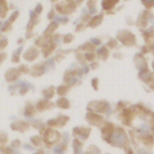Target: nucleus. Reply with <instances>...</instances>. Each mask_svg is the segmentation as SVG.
<instances>
[{
  "mask_svg": "<svg viewBox=\"0 0 154 154\" xmlns=\"http://www.w3.org/2000/svg\"><path fill=\"white\" fill-rule=\"evenodd\" d=\"M108 142L116 147H124L128 143V136L122 129H116L109 134Z\"/></svg>",
  "mask_w": 154,
  "mask_h": 154,
  "instance_id": "f257e3e1",
  "label": "nucleus"
},
{
  "mask_svg": "<svg viewBox=\"0 0 154 154\" xmlns=\"http://www.w3.org/2000/svg\"><path fill=\"white\" fill-rule=\"evenodd\" d=\"M147 6H152V5H154V0H142Z\"/></svg>",
  "mask_w": 154,
  "mask_h": 154,
  "instance_id": "f03ea898",
  "label": "nucleus"
},
{
  "mask_svg": "<svg viewBox=\"0 0 154 154\" xmlns=\"http://www.w3.org/2000/svg\"><path fill=\"white\" fill-rule=\"evenodd\" d=\"M0 8H2V7H0Z\"/></svg>",
  "mask_w": 154,
  "mask_h": 154,
  "instance_id": "7ed1b4c3",
  "label": "nucleus"
}]
</instances>
